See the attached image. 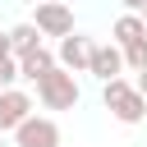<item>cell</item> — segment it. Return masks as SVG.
<instances>
[{"mask_svg":"<svg viewBox=\"0 0 147 147\" xmlns=\"http://www.w3.org/2000/svg\"><path fill=\"white\" fill-rule=\"evenodd\" d=\"M37 101H41V110H74L78 101H83V92H78V78H74V69H64V64H55V69H46L37 83Z\"/></svg>","mask_w":147,"mask_h":147,"instance_id":"1","label":"cell"},{"mask_svg":"<svg viewBox=\"0 0 147 147\" xmlns=\"http://www.w3.org/2000/svg\"><path fill=\"white\" fill-rule=\"evenodd\" d=\"M101 106H106L119 124H142V119H147V96H142L138 83H129V78L101 83Z\"/></svg>","mask_w":147,"mask_h":147,"instance_id":"2","label":"cell"},{"mask_svg":"<svg viewBox=\"0 0 147 147\" xmlns=\"http://www.w3.org/2000/svg\"><path fill=\"white\" fill-rule=\"evenodd\" d=\"M14 147H60V124L51 115H28L18 129H14Z\"/></svg>","mask_w":147,"mask_h":147,"instance_id":"3","label":"cell"},{"mask_svg":"<svg viewBox=\"0 0 147 147\" xmlns=\"http://www.w3.org/2000/svg\"><path fill=\"white\" fill-rule=\"evenodd\" d=\"M37 28H41V37H69L74 32V9L64 5V0H37V18H32Z\"/></svg>","mask_w":147,"mask_h":147,"instance_id":"4","label":"cell"},{"mask_svg":"<svg viewBox=\"0 0 147 147\" xmlns=\"http://www.w3.org/2000/svg\"><path fill=\"white\" fill-rule=\"evenodd\" d=\"M92 51H96V41H92V37H83V32L60 37V46H55L60 64H64V69H74V74H87V69H92Z\"/></svg>","mask_w":147,"mask_h":147,"instance_id":"5","label":"cell"},{"mask_svg":"<svg viewBox=\"0 0 147 147\" xmlns=\"http://www.w3.org/2000/svg\"><path fill=\"white\" fill-rule=\"evenodd\" d=\"M32 92H23V87H0V129L5 133H14L28 115H32Z\"/></svg>","mask_w":147,"mask_h":147,"instance_id":"6","label":"cell"},{"mask_svg":"<svg viewBox=\"0 0 147 147\" xmlns=\"http://www.w3.org/2000/svg\"><path fill=\"white\" fill-rule=\"evenodd\" d=\"M124 69H129V64H124V46H119V41L92 51V69H87V74H92L96 83H110V78H119Z\"/></svg>","mask_w":147,"mask_h":147,"instance_id":"7","label":"cell"},{"mask_svg":"<svg viewBox=\"0 0 147 147\" xmlns=\"http://www.w3.org/2000/svg\"><path fill=\"white\" fill-rule=\"evenodd\" d=\"M147 37V18L138 14V9H124L119 18H115V28H110V41H119V46H133V41H142Z\"/></svg>","mask_w":147,"mask_h":147,"instance_id":"8","label":"cell"},{"mask_svg":"<svg viewBox=\"0 0 147 147\" xmlns=\"http://www.w3.org/2000/svg\"><path fill=\"white\" fill-rule=\"evenodd\" d=\"M55 64H60V55H55V51H46V46H32V51H23V55H18V69H23V78H28V83H37V78H41L46 69H55Z\"/></svg>","mask_w":147,"mask_h":147,"instance_id":"9","label":"cell"},{"mask_svg":"<svg viewBox=\"0 0 147 147\" xmlns=\"http://www.w3.org/2000/svg\"><path fill=\"white\" fill-rule=\"evenodd\" d=\"M9 41H14V55H23V51L41 46V28H37V23H14V28H9Z\"/></svg>","mask_w":147,"mask_h":147,"instance_id":"10","label":"cell"},{"mask_svg":"<svg viewBox=\"0 0 147 147\" xmlns=\"http://www.w3.org/2000/svg\"><path fill=\"white\" fill-rule=\"evenodd\" d=\"M124 64L138 74V69H147V37L142 41H133V46H124Z\"/></svg>","mask_w":147,"mask_h":147,"instance_id":"11","label":"cell"},{"mask_svg":"<svg viewBox=\"0 0 147 147\" xmlns=\"http://www.w3.org/2000/svg\"><path fill=\"white\" fill-rule=\"evenodd\" d=\"M14 55V41H9V32H0V60H9Z\"/></svg>","mask_w":147,"mask_h":147,"instance_id":"12","label":"cell"},{"mask_svg":"<svg viewBox=\"0 0 147 147\" xmlns=\"http://www.w3.org/2000/svg\"><path fill=\"white\" fill-rule=\"evenodd\" d=\"M133 83H138V92L147 96V69H138V78H133Z\"/></svg>","mask_w":147,"mask_h":147,"instance_id":"13","label":"cell"},{"mask_svg":"<svg viewBox=\"0 0 147 147\" xmlns=\"http://www.w3.org/2000/svg\"><path fill=\"white\" fill-rule=\"evenodd\" d=\"M119 5H124V9H138V14L147 9V0H119Z\"/></svg>","mask_w":147,"mask_h":147,"instance_id":"14","label":"cell"},{"mask_svg":"<svg viewBox=\"0 0 147 147\" xmlns=\"http://www.w3.org/2000/svg\"><path fill=\"white\" fill-rule=\"evenodd\" d=\"M5 138H9V133H5V129H0V147H5Z\"/></svg>","mask_w":147,"mask_h":147,"instance_id":"15","label":"cell"},{"mask_svg":"<svg viewBox=\"0 0 147 147\" xmlns=\"http://www.w3.org/2000/svg\"><path fill=\"white\" fill-rule=\"evenodd\" d=\"M0 87H5V78H0Z\"/></svg>","mask_w":147,"mask_h":147,"instance_id":"16","label":"cell"},{"mask_svg":"<svg viewBox=\"0 0 147 147\" xmlns=\"http://www.w3.org/2000/svg\"><path fill=\"white\" fill-rule=\"evenodd\" d=\"M142 18H147V9H142Z\"/></svg>","mask_w":147,"mask_h":147,"instance_id":"17","label":"cell"}]
</instances>
